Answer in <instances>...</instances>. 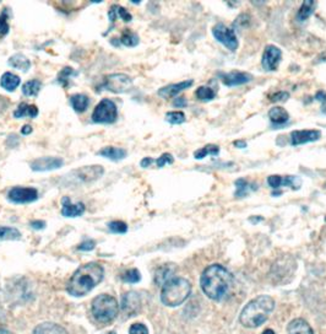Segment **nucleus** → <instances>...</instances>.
<instances>
[{
	"instance_id": "1",
	"label": "nucleus",
	"mask_w": 326,
	"mask_h": 334,
	"mask_svg": "<svg viewBox=\"0 0 326 334\" xmlns=\"http://www.w3.org/2000/svg\"><path fill=\"white\" fill-rule=\"evenodd\" d=\"M233 284L232 274L221 264H211L200 276V286L204 294L214 301L226 297Z\"/></svg>"
},
{
	"instance_id": "2",
	"label": "nucleus",
	"mask_w": 326,
	"mask_h": 334,
	"mask_svg": "<svg viewBox=\"0 0 326 334\" xmlns=\"http://www.w3.org/2000/svg\"><path fill=\"white\" fill-rule=\"evenodd\" d=\"M104 269L102 265L94 262L86 263L72 274L66 285L68 292L74 297H82L102 281Z\"/></svg>"
},
{
	"instance_id": "3",
	"label": "nucleus",
	"mask_w": 326,
	"mask_h": 334,
	"mask_svg": "<svg viewBox=\"0 0 326 334\" xmlns=\"http://www.w3.org/2000/svg\"><path fill=\"white\" fill-rule=\"evenodd\" d=\"M275 308V301L268 295H260L252 298L242 309L239 322L246 328L260 327L268 321V316Z\"/></svg>"
},
{
	"instance_id": "4",
	"label": "nucleus",
	"mask_w": 326,
	"mask_h": 334,
	"mask_svg": "<svg viewBox=\"0 0 326 334\" xmlns=\"http://www.w3.org/2000/svg\"><path fill=\"white\" fill-rule=\"evenodd\" d=\"M192 292V284L186 278H172L162 285L161 301L168 307L182 305Z\"/></svg>"
},
{
	"instance_id": "5",
	"label": "nucleus",
	"mask_w": 326,
	"mask_h": 334,
	"mask_svg": "<svg viewBox=\"0 0 326 334\" xmlns=\"http://www.w3.org/2000/svg\"><path fill=\"white\" fill-rule=\"evenodd\" d=\"M91 311L94 318L100 323L112 322L119 312V303L113 296L102 294L94 298Z\"/></svg>"
},
{
	"instance_id": "6",
	"label": "nucleus",
	"mask_w": 326,
	"mask_h": 334,
	"mask_svg": "<svg viewBox=\"0 0 326 334\" xmlns=\"http://www.w3.org/2000/svg\"><path fill=\"white\" fill-rule=\"evenodd\" d=\"M104 173V168L100 165H92V166H84L72 170L63 177L62 183L64 186H81V184L92 183V182L100 180Z\"/></svg>"
},
{
	"instance_id": "7",
	"label": "nucleus",
	"mask_w": 326,
	"mask_h": 334,
	"mask_svg": "<svg viewBox=\"0 0 326 334\" xmlns=\"http://www.w3.org/2000/svg\"><path fill=\"white\" fill-rule=\"evenodd\" d=\"M118 118V108L112 100L103 99L92 112V122L98 124H112Z\"/></svg>"
},
{
	"instance_id": "8",
	"label": "nucleus",
	"mask_w": 326,
	"mask_h": 334,
	"mask_svg": "<svg viewBox=\"0 0 326 334\" xmlns=\"http://www.w3.org/2000/svg\"><path fill=\"white\" fill-rule=\"evenodd\" d=\"M132 86V79L129 75L123 74V73H116V74L107 75L100 88L113 92V94H124V92L129 91Z\"/></svg>"
},
{
	"instance_id": "9",
	"label": "nucleus",
	"mask_w": 326,
	"mask_h": 334,
	"mask_svg": "<svg viewBox=\"0 0 326 334\" xmlns=\"http://www.w3.org/2000/svg\"><path fill=\"white\" fill-rule=\"evenodd\" d=\"M212 35L214 39L218 41L220 43H222V45L230 51L234 52L238 48L239 43L234 30L226 26L224 24H217V25H214L212 29Z\"/></svg>"
},
{
	"instance_id": "10",
	"label": "nucleus",
	"mask_w": 326,
	"mask_h": 334,
	"mask_svg": "<svg viewBox=\"0 0 326 334\" xmlns=\"http://www.w3.org/2000/svg\"><path fill=\"white\" fill-rule=\"evenodd\" d=\"M38 191L34 187H14L8 193V199L15 204H28L38 199Z\"/></svg>"
},
{
	"instance_id": "11",
	"label": "nucleus",
	"mask_w": 326,
	"mask_h": 334,
	"mask_svg": "<svg viewBox=\"0 0 326 334\" xmlns=\"http://www.w3.org/2000/svg\"><path fill=\"white\" fill-rule=\"evenodd\" d=\"M122 312L126 317H132L138 314L141 309V297L138 292L129 291L122 297Z\"/></svg>"
},
{
	"instance_id": "12",
	"label": "nucleus",
	"mask_w": 326,
	"mask_h": 334,
	"mask_svg": "<svg viewBox=\"0 0 326 334\" xmlns=\"http://www.w3.org/2000/svg\"><path fill=\"white\" fill-rule=\"evenodd\" d=\"M63 164L64 160L62 159V157L43 156L34 160L30 166H31L32 171H36V172H46V171L58 170V168L63 166Z\"/></svg>"
},
{
	"instance_id": "13",
	"label": "nucleus",
	"mask_w": 326,
	"mask_h": 334,
	"mask_svg": "<svg viewBox=\"0 0 326 334\" xmlns=\"http://www.w3.org/2000/svg\"><path fill=\"white\" fill-rule=\"evenodd\" d=\"M282 59V52L278 47L274 45L266 46L265 51H264L262 64L264 69L268 70V72H274L278 68L280 62Z\"/></svg>"
},
{
	"instance_id": "14",
	"label": "nucleus",
	"mask_w": 326,
	"mask_h": 334,
	"mask_svg": "<svg viewBox=\"0 0 326 334\" xmlns=\"http://www.w3.org/2000/svg\"><path fill=\"white\" fill-rule=\"evenodd\" d=\"M322 137V132L316 129H303V130H293L290 133V144L293 146L302 145V144H308L316 142Z\"/></svg>"
},
{
	"instance_id": "15",
	"label": "nucleus",
	"mask_w": 326,
	"mask_h": 334,
	"mask_svg": "<svg viewBox=\"0 0 326 334\" xmlns=\"http://www.w3.org/2000/svg\"><path fill=\"white\" fill-rule=\"evenodd\" d=\"M85 213V204L76 203L72 204L69 197H64L62 199V215L65 218H78Z\"/></svg>"
},
{
	"instance_id": "16",
	"label": "nucleus",
	"mask_w": 326,
	"mask_h": 334,
	"mask_svg": "<svg viewBox=\"0 0 326 334\" xmlns=\"http://www.w3.org/2000/svg\"><path fill=\"white\" fill-rule=\"evenodd\" d=\"M222 81L226 86H239L244 85V84L249 83L252 77L248 73L243 72H230L226 73V74L221 75Z\"/></svg>"
},
{
	"instance_id": "17",
	"label": "nucleus",
	"mask_w": 326,
	"mask_h": 334,
	"mask_svg": "<svg viewBox=\"0 0 326 334\" xmlns=\"http://www.w3.org/2000/svg\"><path fill=\"white\" fill-rule=\"evenodd\" d=\"M192 84H194V81L192 80H184L180 81V83L170 84V85H167L164 86V88L160 89L158 95L163 97V99H170V97L176 96L179 92L184 91L186 89H189Z\"/></svg>"
},
{
	"instance_id": "18",
	"label": "nucleus",
	"mask_w": 326,
	"mask_h": 334,
	"mask_svg": "<svg viewBox=\"0 0 326 334\" xmlns=\"http://www.w3.org/2000/svg\"><path fill=\"white\" fill-rule=\"evenodd\" d=\"M287 332L288 334H314L313 328L303 318H296L290 321L287 325Z\"/></svg>"
},
{
	"instance_id": "19",
	"label": "nucleus",
	"mask_w": 326,
	"mask_h": 334,
	"mask_svg": "<svg viewBox=\"0 0 326 334\" xmlns=\"http://www.w3.org/2000/svg\"><path fill=\"white\" fill-rule=\"evenodd\" d=\"M268 118L274 126H284L290 121V115L284 107H272L268 111Z\"/></svg>"
},
{
	"instance_id": "20",
	"label": "nucleus",
	"mask_w": 326,
	"mask_h": 334,
	"mask_svg": "<svg viewBox=\"0 0 326 334\" xmlns=\"http://www.w3.org/2000/svg\"><path fill=\"white\" fill-rule=\"evenodd\" d=\"M98 155L102 157H106V159L108 160H112V161H120V160L126 159L128 153L126 149L123 148L107 146V148H103L102 150H100Z\"/></svg>"
},
{
	"instance_id": "21",
	"label": "nucleus",
	"mask_w": 326,
	"mask_h": 334,
	"mask_svg": "<svg viewBox=\"0 0 326 334\" xmlns=\"http://www.w3.org/2000/svg\"><path fill=\"white\" fill-rule=\"evenodd\" d=\"M34 334H69L65 328L53 322H44L34 328Z\"/></svg>"
},
{
	"instance_id": "22",
	"label": "nucleus",
	"mask_w": 326,
	"mask_h": 334,
	"mask_svg": "<svg viewBox=\"0 0 326 334\" xmlns=\"http://www.w3.org/2000/svg\"><path fill=\"white\" fill-rule=\"evenodd\" d=\"M21 84V79L12 73L6 72L0 78V86L6 91H15Z\"/></svg>"
},
{
	"instance_id": "23",
	"label": "nucleus",
	"mask_w": 326,
	"mask_h": 334,
	"mask_svg": "<svg viewBox=\"0 0 326 334\" xmlns=\"http://www.w3.org/2000/svg\"><path fill=\"white\" fill-rule=\"evenodd\" d=\"M8 64L12 68H15V69L25 73L31 68V62H30V59L22 53H16L10 57L9 61H8Z\"/></svg>"
},
{
	"instance_id": "24",
	"label": "nucleus",
	"mask_w": 326,
	"mask_h": 334,
	"mask_svg": "<svg viewBox=\"0 0 326 334\" xmlns=\"http://www.w3.org/2000/svg\"><path fill=\"white\" fill-rule=\"evenodd\" d=\"M258 186L252 182H248L244 178H239L236 181V192L234 197L236 198H244L249 194V193L256 191Z\"/></svg>"
},
{
	"instance_id": "25",
	"label": "nucleus",
	"mask_w": 326,
	"mask_h": 334,
	"mask_svg": "<svg viewBox=\"0 0 326 334\" xmlns=\"http://www.w3.org/2000/svg\"><path fill=\"white\" fill-rule=\"evenodd\" d=\"M108 18H110V24H114L116 19H122L126 23H130L132 16V14L128 12L126 9H124L123 7H120V5H112L110 12H108Z\"/></svg>"
},
{
	"instance_id": "26",
	"label": "nucleus",
	"mask_w": 326,
	"mask_h": 334,
	"mask_svg": "<svg viewBox=\"0 0 326 334\" xmlns=\"http://www.w3.org/2000/svg\"><path fill=\"white\" fill-rule=\"evenodd\" d=\"M69 102L70 105H72V110H74L76 113H82L88 110L90 105V99L84 94H76L70 97Z\"/></svg>"
},
{
	"instance_id": "27",
	"label": "nucleus",
	"mask_w": 326,
	"mask_h": 334,
	"mask_svg": "<svg viewBox=\"0 0 326 334\" xmlns=\"http://www.w3.org/2000/svg\"><path fill=\"white\" fill-rule=\"evenodd\" d=\"M176 268L173 267V264H164L162 265L161 268H158L154 274V281H156L158 285H162L164 283H167L170 279L173 278V274H174Z\"/></svg>"
},
{
	"instance_id": "28",
	"label": "nucleus",
	"mask_w": 326,
	"mask_h": 334,
	"mask_svg": "<svg viewBox=\"0 0 326 334\" xmlns=\"http://www.w3.org/2000/svg\"><path fill=\"white\" fill-rule=\"evenodd\" d=\"M38 115V108L34 105H28V103H21L15 111H14V117L15 118H22V117H30L34 118Z\"/></svg>"
},
{
	"instance_id": "29",
	"label": "nucleus",
	"mask_w": 326,
	"mask_h": 334,
	"mask_svg": "<svg viewBox=\"0 0 326 334\" xmlns=\"http://www.w3.org/2000/svg\"><path fill=\"white\" fill-rule=\"evenodd\" d=\"M315 7H316V3L313 2V0H306V2H303V4L300 5V10H298L297 13V20L300 21V23H303L306 19L310 18L312 14L314 13Z\"/></svg>"
},
{
	"instance_id": "30",
	"label": "nucleus",
	"mask_w": 326,
	"mask_h": 334,
	"mask_svg": "<svg viewBox=\"0 0 326 334\" xmlns=\"http://www.w3.org/2000/svg\"><path fill=\"white\" fill-rule=\"evenodd\" d=\"M40 88H42V83H40V80H37V79H34V80H30L24 84L22 94L27 97L37 96V95L40 94Z\"/></svg>"
},
{
	"instance_id": "31",
	"label": "nucleus",
	"mask_w": 326,
	"mask_h": 334,
	"mask_svg": "<svg viewBox=\"0 0 326 334\" xmlns=\"http://www.w3.org/2000/svg\"><path fill=\"white\" fill-rule=\"evenodd\" d=\"M21 238V232L16 227L0 226V241H16Z\"/></svg>"
},
{
	"instance_id": "32",
	"label": "nucleus",
	"mask_w": 326,
	"mask_h": 334,
	"mask_svg": "<svg viewBox=\"0 0 326 334\" xmlns=\"http://www.w3.org/2000/svg\"><path fill=\"white\" fill-rule=\"evenodd\" d=\"M119 43L126 47H135L138 45V36L130 30H126L119 39Z\"/></svg>"
},
{
	"instance_id": "33",
	"label": "nucleus",
	"mask_w": 326,
	"mask_h": 334,
	"mask_svg": "<svg viewBox=\"0 0 326 334\" xmlns=\"http://www.w3.org/2000/svg\"><path fill=\"white\" fill-rule=\"evenodd\" d=\"M195 94H196L198 99L204 102L211 101V100H214V97H216V92H214L211 88H208V86H200Z\"/></svg>"
},
{
	"instance_id": "34",
	"label": "nucleus",
	"mask_w": 326,
	"mask_h": 334,
	"mask_svg": "<svg viewBox=\"0 0 326 334\" xmlns=\"http://www.w3.org/2000/svg\"><path fill=\"white\" fill-rule=\"evenodd\" d=\"M220 153V148L216 145H206L204 146V148L199 149V150H196L194 153V157L198 160H201L204 159V157L206 156V155H214V156H216V155H218Z\"/></svg>"
},
{
	"instance_id": "35",
	"label": "nucleus",
	"mask_w": 326,
	"mask_h": 334,
	"mask_svg": "<svg viewBox=\"0 0 326 334\" xmlns=\"http://www.w3.org/2000/svg\"><path fill=\"white\" fill-rule=\"evenodd\" d=\"M10 25H9V13L8 9H4L0 14V37H4L9 34Z\"/></svg>"
},
{
	"instance_id": "36",
	"label": "nucleus",
	"mask_w": 326,
	"mask_h": 334,
	"mask_svg": "<svg viewBox=\"0 0 326 334\" xmlns=\"http://www.w3.org/2000/svg\"><path fill=\"white\" fill-rule=\"evenodd\" d=\"M166 121L170 124H182L186 122V115L182 111H172L166 115Z\"/></svg>"
},
{
	"instance_id": "37",
	"label": "nucleus",
	"mask_w": 326,
	"mask_h": 334,
	"mask_svg": "<svg viewBox=\"0 0 326 334\" xmlns=\"http://www.w3.org/2000/svg\"><path fill=\"white\" fill-rule=\"evenodd\" d=\"M123 280L126 283L129 284H136L141 280V274L136 268H132V269L126 270L123 275Z\"/></svg>"
},
{
	"instance_id": "38",
	"label": "nucleus",
	"mask_w": 326,
	"mask_h": 334,
	"mask_svg": "<svg viewBox=\"0 0 326 334\" xmlns=\"http://www.w3.org/2000/svg\"><path fill=\"white\" fill-rule=\"evenodd\" d=\"M108 229L113 233H126L128 231V225L120 220H116L108 224Z\"/></svg>"
},
{
	"instance_id": "39",
	"label": "nucleus",
	"mask_w": 326,
	"mask_h": 334,
	"mask_svg": "<svg viewBox=\"0 0 326 334\" xmlns=\"http://www.w3.org/2000/svg\"><path fill=\"white\" fill-rule=\"evenodd\" d=\"M282 186L290 187L292 189H300L302 186V178L298 176H286V177H284Z\"/></svg>"
},
{
	"instance_id": "40",
	"label": "nucleus",
	"mask_w": 326,
	"mask_h": 334,
	"mask_svg": "<svg viewBox=\"0 0 326 334\" xmlns=\"http://www.w3.org/2000/svg\"><path fill=\"white\" fill-rule=\"evenodd\" d=\"M74 70H72V68L70 67H66L64 68L63 70H62L60 73H59V77H58V83L62 84L63 86H66L68 84H69V79L72 75H74Z\"/></svg>"
},
{
	"instance_id": "41",
	"label": "nucleus",
	"mask_w": 326,
	"mask_h": 334,
	"mask_svg": "<svg viewBox=\"0 0 326 334\" xmlns=\"http://www.w3.org/2000/svg\"><path fill=\"white\" fill-rule=\"evenodd\" d=\"M173 161H174V159H173L172 155L168 154V153L162 154L161 156L158 157V159L154 160V162H156L157 167H160V168L163 167V166H166V165H170V164H173Z\"/></svg>"
},
{
	"instance_id": "42",
	"label": "nucleus",
	"mask_w": 326,
	"mask_h": 334,
	"mask_svg": "<svg viewBox=\"0 0 326 334\" xmlns=\"http://www.w3.org/2000/svg\"><path fill=\"white\" fill-rule=\"evenodd\" d=\"M129 334H148V329L144 323H134L129 328Z\"/></svg>"
},
{
	"instance_id": "43",
	"label": "nucleus",
	"mask_w": 326,
	"mask_h": 334,
	"mask_svg": "<svg viewBox=\"0 0 326 334\" xmlns=\"http://www.w3.org/2000/svg\"><path fill=\"white\" fill-rule=\"evenodd\" d=\"M282 182H284V177H281V176H278V175H272L268 178V186H270L272 189L281 188Z\"/></svg>"
},
{
	"instance_id": "44",
	"label": "nucleus",
	"mask_w": 326,
	"mask_h": 334,
	"mask_svg": "<svg viewBox=\"0 0 326 334\" xmlns=\"http://www.w3.org/2000/svg\"><path fill=\"white\" fill-rule=\"evenodd\" d=\"M94 246H96V242H94V240H86V241H84L82 243L78 244V251L88 252V251H92V249L94 248Z\"/></svg>"
},
{
	"instance_id": "45",
	"label": "nucleus",
	"mask_w": 326,
	"mask_h": 334,
	"mask_svg": "<svg viewBox=\"0 0 326 334\" xmlns=\"http://www.w3.org/2000/svg\"><path fill=\"white\" fill-rule=\"evenodd\" d=\"M288 97H290L288 92L280 91V92H277V94L272 95V96H270V100L272 102H281V101H286Z\"/></svg>"
},
{
	"instance_id": "46",
	"label": "nucleus",
	"mask_w": 326,
	"mask_h": 334,
	"mask_svg": "<svg viewBox=\"0 0 326 334\" xmlns=\"http://www.w3.org/2000/svg\"><path fill=\"white\" fill-rule=\"evenodd\" d=\"M234 25L238 26L239 29H242V27H244V26H248L249 25V15H246V14H242L240 16H238L237 18Z\"/></svg>"
},
{
	"instance_id": "47",
	"label": "nucleus",
	"mask_w": 326,
	"mask_h": 334,
	"mask_svg": "<svg viewBox=\"0 0 326 334\" xmlns=\"http://www.w3.org/2000/svg\"><path fill=\"white\" fill-rule=\"evenodd\" d=\"M30 225L34 230H43L46 227V222L43 220H34V221L30 222Z\"/></svg>"
},
{
	"instance_id": "48",
	"label": "nucleus",
	"mask_w": 326,
	"mask_h": 334,
	"mask_svg": "<svg viewBox=\"0 0 326 334\" xmlns=\"http://www.w3.org/2000/svg\"><path fill=\"white\" fill-rule=\"evenodd\" d=\"M173 105L176 106V107H186V105H188V102H186V100L184 99V97H176V99L173 101Z\"/></svg>"
},
{
	"instance_id": "49",
	"label": "nucleus",
	"mask_w": 326,
	"mask_h": 334,
	"mask_svg": "<svg viewBox=\"0 0 326 334\" xmlns=\"http://www.w3.org/2000/svg\"><path fill=\"white\" fill-rule=\"evenodd\" d=\"M154 162V160L151 159V157H145V159L141 160L140 165H141V167L146 168V167H150Z\"/></svg>"
},
{
	"instance_id": "50",
	"label": "nucleus",
	"mask_w": 326,
	"mask_h": 334,
	"mask_svg": "<svg viewBox=\"0 0 326 334\" xmlns=\"http://www.w3.org/2000/svg\"><path fill=\"white\" fill-rule=\"evenodd\" d=\"M315 99H316V101L325 103L326 102V92H324V91L316 92V95H315Z\"/></svg>"
},
{
	"instance_id": "51",
	"label": "nucleus",
	"mask_w": 326,
	"mask_h": 334,
	"mask_svg": "<svg viewBox=\"0 0 326 334\" xmlns=\"http://www.w3.org/2000/svg\"><path fill=\"white\" fill-rule=\"evenodd\" d=\"M233 144H234V146H237V148H239V149L246 148V143L244 142V140H236V142Z\"/></svg>"
},
{
	"instance_id": "52",
	"label": "nucleus",
	"mask_w": 326,
	"mask_h": 334,
	"mask_svg": "<svg viewBox=\"0 0 326 334\" xmlns=\"http://www.w3.org/2000/svg\"><path fill=\"white\" fill-rule=\"evenodd\" d=\"M21 133H22L24 135L31 134V133H32V127L31 126H25L22 129H21Z\"/></svg>"
},
{
	"instance_id": "53",
	"label": "nucleus",
	"mask_w": 326,
	"mask_h": 334,
	"mask_svg": "<svg viewBox=\"0 0 326 334\" xmlns=\"http://www.w3.org/2000/svg\"><path fill=\"white\" fill-rule=\"evenodd\" d=\"M4 317H5V313H4V311H2V308L0 307V322H2V319H4Z\"/></svg>"
},
{
	"instance_id": "54",
	"label": "nucleus",
	"mask_w": 326,
	"mask_h": 334,
	"mask_svg": "<svg viewBox=\"0 0 326 334\" xmlns=\"http://www.w3.org/2000/svg\"><path fill=\"white\" fill-rule=\"evenodd\" d=\"M262 334H276V333L274 332L272 329H266V330H264Z\"/></svg>"
},
{
	"instance_id": "55",
	"label": "nucleus",
	"mask_w": 326,
	"mask_h": 334,
	"mask_svg": "<svg viewBox=\"0 0 326 334\" xmlns=\"http://www.w3.org/2000/svg\"><path fill=\"white\" fill-rule=\"evenodd\" d=\"M0 334H12V333L9 332V330H6V329H0Z\"/></svg>"
},
{
	"instance_id": "56",
	"label": "nucleus",
	"mask_w": 326,
	"mask_h": 334,
	"mask_svg": "<svg viewBox=\"0 0 326 334\" xmlns=\"http://www.w3.org/2000/svg\"><path fill=\"white\" fill-rule=\"evenodd\" d=\"M106 334H116L114 332H108V333H106Z\"/></svg>"
}]
</instances>
